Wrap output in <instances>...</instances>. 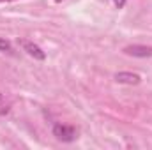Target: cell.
<instances>
[{"mask_svg": "<svg viewBox=\"0 0 152 150\" xmlns=\"http://www.w3.org/2000/svg\"><path fill=\"white\" fill-rule=\"evenodd\" d=\"M53 136L58 141L69 143V141H75L76 140V129L71 127V125H66V124H55L53 125Z\"/></svg>", "mask_w": 152, "mask_h": 150, "instance_id": "6da1fadb", "label": "cell"}, {"mask_svg": "<svg viewBox=\"0 0 152 150\" xmlns=\"http://www.w3.org/2000/svg\"><path fill=\"white\" fill-rule=\"evenodd\" d=\"M124 53L136 57V58H147V57H152V48L145 46V44H131V46L124 48Z\"/></svg>", "mask_w": 152, "mask_h": 150, "instance_id": "7a4b0ae2", "label": "cell"}, {"mask_svg": "<svg viewBox=\"0 0 152 150\" xmlns=\"http://www.w3.org/2000/svg\"><path fill=\"white\" fill-rule=\"evenodd\" d=\"M20 44H21L23 51H25L27 55H30L32 58H36V60H44V58H46V53L39 48L37 44H34V42H30V41H20Z\"/></svg>", "mask_w": 152, "mask_h": 150, "instance_id": "3957f363", "label": "cell"}, {"mask_svg": "<svg viewBox=\"0 0 152 150\" xmlns=\"http://www.w3.org/2000/svg\"><path fill=\"white\" fill-rule=\"evenodd\" d=\"M115 81L124 83V85H138L142 81V76L136 73H129V71H120L115 74Z\"/></svg>", "mask_w": 152, "mask_h": 150, "instance_id": "277c9868", "label": "cell"}, {"mask_svg": "<svg viewBox=\"0 0 152 150\" xmlns=\"http://www.w3.org/2000/svg\"><path fill=\"white\" fill-rule=\"evenodd\" d=\"M0 51H7V53H11V51H12V44H11L9 41H5V39L0 37Z\"/></svg>", "mask_w": 152, "mask_h": 150, "instance_id": "5b68a950", "label": "cell"}, {"mask_svg": "<svg viewBox=\"0 0 152 150\" xmlns=\"http://www.w3.org/2000/svg\"><path fill=\"white\" fill-rule=\"evenodd\" d=\"M113 4L118 7V9H122V7L126 5V0H113Z\"/></svg>", "mask_w": 152, "mask_h": 150, "instance_id": "8992f818", "label": "cell"}, {"mask_svg": "<svg viewBox=\"0 0 152 150\" xmlns=\"http://www.w3.org/2000/svg\"><path fill=\"white\" fill-rule=\"evenodd\" d=\"M0 97H2V95H0Z\"/></svg>", "mask_w": 152, "mask_h": 150, "instance_id": "52a82bcc", "label": "cell"}]
</instances>
